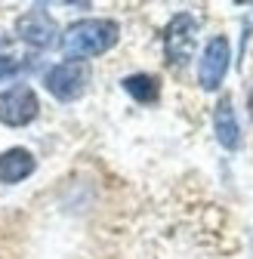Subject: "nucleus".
I'll list each match as a JSON object with an SVG mask.
<instances>
[{
  "label": "nucleus",
  "mask_w": 253,
  "mask_h": 259,
  "mask_svg": "<svg viewBox=\"0 0 253 259\" xmlns=\"http://www.w3.org/2000/svg\"><path fill=\"white\" fill-rule=\"evenodd\" d=\"M120 87H123V93L130 96L133 102H139V105H154L157 99H161V80H157L154 74H145V71L126 74V77L120 80Z\"/></svg>",
  "instance_id": "nucleus-9"
},
{
  "label": "nucleus",
  "mask_w": 253,
  "mask_h": 259,
  "mask_svg": "<svg viewBox=\"0 0 253 259\" xmlns=\"http://www.w3.org/2000/svg\"><path fill=\"white\" fill-rule=\"evenodd\" d=\"M40 114V99H37V90L31 83H13L0 93V123L4 126H28L34 123Z\"/></svg>",
  "instance_id": "nucleus-4"
},
{
  "label": "nucleus",
  "mask_w": 253,
  "mask_h": 259,
  "mask_svg": "<svg viewBox=\"0 0 253 259\" xmlns=\"http://www.w3.org/2000/svg\"><path fill=\"white\" fill-rule=\"evenodd\" d=\"M247 114H250V120H253V90H250V96H247Z\"/></svg>",
  "instance_id": "nucleus-11"
},
{
  "label": "nucleus",
  "mask_w": 253,
  "mask_h": 259,
  "mask_svg": "<svg viewBox=\"0 0 253 259\" xmlns=\"http://www.w3.org/2000/svg\"><path fill=\"white\" fill-rule=\"evenodd\" d=\"M19 68H22V62H19V59H13V56H0V83L10 80Z\"/></svg>",
  "instance_id": "nucleus-10"
},
{
  "label": "nucleus",
  "mask_w": 253,
  "mask_h": 259,
  "mask_svg": "<svg viewBox=\"0 0 253 259\" xmlns=\"http://www.w3.org/2000/svg\"><path fill=\"white\" fill-rule=\"evenodd\" d=\"M213 133H216V142L226 151L241 148V123H238V114H235L232 96H219V102L213 108Z\"/></svg>",
  "instance_id": "nucleus-7"
},
{
  "label": "nucleus",
  "mask_w": 253,
  "mask_h": 259,
  "mask_svg": "<svg viewBox=\"0 0 253 259\" xmlns=\"http://www.w3.org/2000/svg\"><path fill=\"white\" fill-rule=\"evenodd\" d=\"M120 40V25L114 19H77L59 37V47L68 59H93L114 50Z\"/></svg>",
  "instance_id": "nucleus-1"
},
{
  "label": "nucleus",
  "mask_w": 253,
  "mask_h": 259,
  "mask_svg": "<svg viewBox=\"0 0 253 259\" xmlns=\"http://www.w3.org/2000/svg\"><path fill=\"white\" fill-rule=\"evenodd\" d=\"M198 47V19L192 13H176L167 25H164V56L170 65L182 68L192 62Z\"/></svg>",
  "instance_id": "nucleus-3"
},
{
  "label": "nucleus",
  "mask_w": 253,
  "mask_h": 259,
  "mask_svg": "<svg viewBox=\"0 0 253 259\" xmlns=\"http://www.w3.org/2000/svg\"><path fill=\"white\" fill-rule=\"evenodd\" d=\"M16 37L28 47H34V50H50L59 44L62 31L44 7H31L16 19Z\"/></svg>",
  "instance_id": "nucleus-6"
},
{
  "label": "nucleus",
  "mask_w": 253,
  "mask_h": 259,
  "mask_svg": "<svg viewBox=\"0 0 253 259\" xmlns=\"http://www.w3.org/2000/svg\"><path fill=\"white\" fill-rule=\"evenodd\" d=\"M229 65H232V44L226 34H216L204 44L201 59H198V83L201 90L213 93L223 87L226 74H229Z\"/></svg>",
  "instance_id": "nucleus-5"
},
{
  "label": "nucleus",
  "mask_w": 253,
  "mask_h": 259,
  "mask_svg": "<svg viewBox=\"0 0 253 259\" xmlns=\"http://www.w3.org/2000/svg\"><path fill=\"white\" fill-rule=\"evenodd\" d=\"M37 170V157L22 145H13L7 151H0V182L4 185H19L31 173Z\"/></svg>",
  "instance_id": "nucleus-8"
},
{
  "label": "nucleus",
  "mask_w": 253,
  "mask_h": 259,
  "mask_svg": "<svg viewBox=\"0 0 253 259\" xmlns=\"http://www.w3.org/2000/svg\"><path fill=\"white\" fill-rule=\"evenodd\" d=\"M93 80V68L87 59H62L44 74V87L56 102H77Z\"/></svg>",
  "instance_id": "nucleus-2"
}]
</instances>
